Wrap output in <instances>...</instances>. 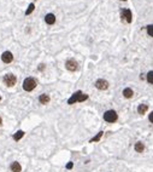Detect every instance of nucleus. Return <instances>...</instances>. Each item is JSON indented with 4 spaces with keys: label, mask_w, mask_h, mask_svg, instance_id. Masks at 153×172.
Segmentation results:
<instances>
[{
    "label": "nucleus",
    "mask_w": 153,
    "mask_h": 172,
    "mask_svg": "<svg viewBox=\"0 0 153 172\" xmlns=\"http://www.w3.org/2000/svg\"><path fill=\"white\" fill-rule=\"evenodd\" d=\"M0 99H1V96H0Z\"/></svg>",
    "instance_id": "nucleus-24"
},
{
    "label": "nucleus",
    "mask_w": 153,
    "mask_h": 172,
    "mask_svg": "<svg viewBox=\"0 0 153 172\" xmlns=\"http://www.w3.org/2000/svg\"><path fill=\"white\" fill-rule=\"evenodd\" d=\"M16 81H17V78L13 74H11V73H8V74H6L4 76V83L6 84V86H8V87H12L16 84Z\"/></svg>",
    "instance_id": "nucleus-4"
},
{
    "label": "nucleus",
    "mask_w": 153,
    "mask_h": 172,
    "mask_svg": "<svg viewBox=\"0 0 153 172\" xmlns=\"http://www.w3.org/2000/svg\"><path fill=\"white\" fill-rule=\"evenodd\" d=\"M95 86H97V89H99V90H106L109 87V81H106L104 79H99V80H97V83H95Z\"/></svg>",
    "instance_id": "nucleus-6"
},
{
    "label": "nucleus",
    "mask_w": 153,
    "mask_h": 172,
    "mask_svg": "<svg viewBox=\"0 0 153 172\" xmlns=\"http://www.w3.org/2000/svg\"><path fill=\"white\" fill-rule=\"evenodd\" d=\"M43 68H45V66H43V64H42V66H41V64L39 66V69H40V70H41V69H43Z\"/></svg>",
    "instance_id": "nucleus-22"
},
{
    "label": "nucleus",
    "mask_w": 153,
    "mask_h": 172,
    "mask_svg": "<svg viewBox=\"0 0 153 172\" xmlns=\"http://www.w3.org/2000/svg\"><path fill=\"white\" fill-rule=\"evenodd\" d=\"M122 17H123V18H124L128 23H130V22H132V20H133L132 11H130L129 9H125V10H123V11H122Z\"/></svg>",
    "instance_id": "nucleus-8"
},
{
    "label": "nucleus",
    "mask_w": 153,
    "mask_h": 172,
    "mask_svg": "<svg viewBox=\"0 0 153 172\" xmlns=\"http://www.w3.org/2000/svg\"><path fill=\"white\" fill-rule=\"evenodd\" d=\"M87 98H88V96H87V95L82 93L81 91H77V92H75V93L72 95V97H70V98H69L68 103H69V104H74L75 102H83V101H86Z\"/></svg>",
    "instance_id": "nucleus-1"
},
{
    "label": "nucleus",
    "mask_w": 153,
    "mask_h": 172,
    "mask_svg": "<svg viewBox=\"0 0 153 172\" xmlns=\"http://www.w3.org/2000/svg\"><path fill=\"white\" fill-rule=\"evenodd\" d=\"M103 135H104V132H99V133H98L97 136H95V137H93L91 139V141H89V142H98V141H99V139H100V138L103 137Z\"/></svg>",
    "instance_id": "nucleus-17"
},
{
    "label": "nucleus",
    "mask_w": 153,
    "mask_h": 172,
    "mask_svg": "<svg viewBox=\"0 0 153 172\" xmlns=\"http://www.w3.org/2000/svg\"><path fill=\"white\" fill-rule=\"evenodd\" d=\"M117 119H118V115L115 110L111 109L104 113V120L107 123H115V121H117Z\"/></svg>",
    "instance_id": "nucleus-2"
},
{
    "label": "nucleus",
    "mask_w": 153,
    "mask_h": 172,
    "mask_svg": "<svg viewBox=\"0 0 153 172\" xmlns=\"http://www.w3.org/2000/svg\"><path fill=\"white\" fill-rule=\"evenodd\" d=\"M147 33L150 36H152L153 38V24H150V26H147Z\"/></svg>",
    "instance_id": "nucleus-18"
},
{
    "label": "nucleus",
    "mask_w": 153,
    "mask_h": 172,
    "mask_svg": "<svg viewBox=\"0 0 153 172\" xmlns=\"http://www.w3.org/2000/svg\"><path fill=\"white\" fill-rule=\"evenodd\" d=\"M36 87V80L34 78H27L24 81H23V89L25 91H31Z\"/></svg>",
    "instance_id": "nucleus-3"
},
{
    "label": "nucleus",
    "mask_w": 153,
    "mask_h": 172,
    "mask_svg": "<svg viewBox=\"0 0 153 172\" xmlns=\"http://www.w3.org/2000/svg\"><path fill=\"white\" fill-rule=\"evenodd\" d=\"M1 60H2V62L10 63V62H12V60H13V55H12L10 51H5V52L1 55Z\"/></svg>",
    "instance_id": "nucleus-7"
},
{
    "label": "nucleus",
    "mask_w": 153,
    "mask_h": 172,
    "mask_svg": "<svg viewBox=\"0 0 153 172\" xmlns=\"http://www.w3.org/2000/svg\"><path fill=\"white\" fill-rule=\"evenodd\" d=\"M146 79H147V81H148L150 84H153V70H151V72L147 73Z\"/></svg>",
    "instance_id": "nucleus-16"
},
{
    "label": "nucleus",
    "mask_w": 153,
    "mask_h": 172,
    "mask_svg": "<svg viewBox=\"0 0 153 172\" xmlns=\"http://www.w3.org/2000/svg\"><path fill=\"white\" fill-rule=\"evenodd\" d=\"M39 101H40L41 104H47L49 102V96L47 93H43V95H41V96L39 97Z\"/></svg>",
    "instance_id": "nucleus-11"
},
{
    "label": "nucleus",
    "mask_w": 153,
    "mask_h": 172,
    "mask_svg": "<svg viewBox=\"0 0 153 172\" xmlns=\"http://www.w3.org/2000/svg\"><path fill=\"white\" fill-rule=\"evenodd\" d=\"M11 171H12V172H21L22 171L21 164H19L18 161H14V162H12V165H11Z\"/></svg>",
    "instance_id": "nucleus-10"
},
{
    "label": "nucleus",
    "mask_w": 153,
    "mask_h": 172,
    "mask_svg": "<svg viewBox=\"0 0 153 172\" xmlns=\"http://www.w3.org/2000/svg\"><path fill=\"white\" fill-rule=\"evenodd\" d=\"M23 136H24V132H23V131H17L13 135V139L14 141H19Z\"/></svg>",
    "instance_id": "nucleus-15"
},
{
    "label": "nucleus",
    "mask_w": 153,
    "mask_h": 172,
    "mask_svg": "<svg viewBox=\"0 0 153 172\" xmlns=\"http://www.w3.org/2000/svg\"><path fill=\"white\" fill-rule=\"evenodd\" d=\"M135 150L138 151V153H142V151L145 150V145L142 142H138L136 144H135Z\"/></svg>",
    "instance_id": "nucleus-14"
},
{
    "label": "nucleus",
    "mask_w": 153,
    "mask_h": 172,
    "mask_svg": "<svg viewBox=\"0 0 153 172\" xmlns=\"http://www.w3.org/2000/svg\"><path fill=\"white\" fill-rule=\"evenodd\" d=\"M45 21L47 24H53L54 22H56V16L53 14H48L46 15V17H45Z\"/></svg>",
    "instance_id": "nucleus-9"
},
{
    "label": "nucleus",
    "mask_w": 153,
    "mask_h": 172,
    "mask_svg": "<svg viewBox=\"0 0 153 172\" xmlns=\"http://www.w3.org/2000/svg\"><path fill=\"white\" fill-rule=\"evenodd\" d=\"M1 123H2V120H1V118H0V125H1Z\"/></svg>",
    "instance_id": "nucleus-23"
},
{
    "label": "nucleus",
    "mask_w": 153,
    "mask_h": 172,
    "mask_svg": "<svg viewBox=\"0 0 153 172\" xmlns=\"http://www.w3.org/2000/svg\"><path fill=\"white\" fill-rule=\"evenodd\" d=\"M147 110H148V105L147 104H140L139 107H138V113H140V114H145Z\"/></svg>",
    "instance_id": "nucleus-13"
},
{
    "label": "nucleus",
    "mask_w": 153,
    "mask_h": 172,
    "mask_svg": "<svg viewBox=\"0 0 153 172\" xmlns=\"http://www.w3.org/2000/svg\"><path fill=\"white\" fill-rule=\"evenodd\" d=\"M65 67H66V69L70 70V72H75V70H77V68H78L77 62L75 61V60H68V61H66V64H65Z\"/></svg>",
    "instance_id": "nucleus-5"
},
{
    "label": "nucleus",
    "mask_w": 153,
    "mask_h": 172,
    "mask_svg": "<svg viewBox=\"0 0 153 172\" xmlns=\"http://www.w3.org/2000/svg\"><path fill=\"white\" fill-rule=\"evenodd\" d=\"M122 1H125V0H122Z\"/></svg>",
    "instance_id": "nucleus-25"
},
{
    "label": "nucleus",
    "mask_w": 153,
    "mask_h": 172,
    "mask_svg": "<svg viewBox=\"0 0 153 172\" xmlns=\"http://www.w3.org/2000/svg\"><path fill=\"white\" fill-rule=\"evenodd\" d=\"M133 95H134V92H133L132 89H129V87H127V89L123 90V96L125 98H132Z\"/></svg>",
    "instance_id": "nucleus-12"
},
{
    "label": "nucleus",
    "mask_w": 153,
    "mask_h": 172,
    "mask_svg": "<svg viewBox=\"0 0 153 172\" xmlns=\"http://www.w3.org/2000/svg\"><path fill=\"white\" fill-rule=\"evenodd\" d=\"M34 9H35L34 4H30V5H29V7H28V10L25 11V15H30L33 11H34Z\"/></svg>",
    "instance_id": "nucleus-19"
},
{
    "label": "nucleus",
    "mask_w": 153,
    "mask_h": 172,
    "mask_svg": "<svg viewBox=\"0 0 153 172\" xmlns=\"http://www.w3.org/2000/svg\"><path fill=\"white\" fill-rule=\"evenodd\" d=\"M72 166H74V164H72V162H69V164L66 165V168H72Z\"/></svg>",
    "instance_id": "nucleus-21"
},
{
    "label": "nucleus",
    "mask_w": 153,
    "mask_h": 172,
    "mask_svg": "<svg viewBox=\"0 0 153 172\" xmlns=\"http://www.w3.org/2000/svg\"><path fill=\"white\" fill-rule=\"evenodd\" d=\"M148 119H150V121L153 124V111H152V113H150V117H148Z\"/></svg>",
    "instance_id": "nucleus-20"
}]
</instances>
